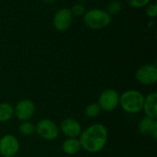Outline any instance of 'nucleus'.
Segmentation results:
<instances>
[{
    "instance_id": "obj_1",
    "label": "nucleus",
    "mask_w": 157,
    "mask_h": 157,
    "mask_svg": "<svg viewBox=\"0 0 157 157\" xmlns=\"http://www.w3.org/2000/svg\"><path fill=\"white\" fill-rule=\"evenodd\" d=\"M109 132L101 123H94L84 131L78 137L82 149L89 154H98L101 152L107 144Z\"/></svg>"
},
{
    "instance_id": "obj_2",
    "label": "nucleus",
    "mask_w": 157,
    "mask_h": 157,
    "mask_svg": "<svg viewBox=\"0 0 157 157\" xmlns=\"http://www.w3.org/2000/svg\"><path fill=\"white\" fill-rule=\"evenodd\" d=\"M144 96L136 89H129L120 95V105L121 109L130 114H137L143 110Z\"/></svg>"
},
{
    "instance_id": "obj_3",
    "label": "nucleus",
    "mask_w": 157,
    "mask_h": 157,
    "mask_svg": "<svg viewBox=\"0 0 157 157\" xmlns=\"http://www.w3.org/2000/svg\"><path fill=\"white\" fill-rule=\"evenodd\" d=\"M85 25L93 30H101L109 27L111 23V16L102 8H92L83 16Z\"/></svg>"
},
{
    "instance_id": "obj_4",
    "label": "nucleus",
    "mask_w": 157,
    "mask_h": 157,
    "mask_svg": "<svg viewBox=\"0 0 157 157\" xmlns=\"http://www.w3.org/2000/svg\"><path fill=\"white\" fill-rule=\"evenodd\" d=\"M35 132L42 140L52 142L59 137L60 129L53 121L50 119H41L35 125Z\"/></svg>"
},
{
    "instance_id": "obj_5",
    "label": "nucleus",
    "mask_w": 157,
    "mask_h": 157,
    "mask_svg": "<svg viewBox=\"0 0 157 157\" xmlns=\"http://www.w3.org/2000/svg\"><path fill=\"white\" fill-rule=\"evenodd\" d=\"M101 110L105 112H111L115 110L120 105V94L114 88H107L103 90L98 101Z\"/></svg>"
},
{
    "instance_id": "obj_6",
    "label": "nucleus",
    "mask_w": 157,
    "mask_h": 157,
    "mask_svg": "<svg viewBox=\"0 0 157 157\" xmlns=\"http://www.w3.org/2000/svg\"><path fill=\"white\" fill-rule=\"evenodd\" d=\"M135 78L143 86H153L157 82V66L155 63H146L139 67Z\"/></svg>"
},
{
    "instance_id": "obj_7",
    "label": "nucleus",
    "mask_w": 157,
    "mask_h": 157,
    "mask_svg": "<svg viewBox=\"0 0 157 157\" xmlns=\"http://www.w3.org/2000/svg\"><path fill=\"white\" fill-rule=\"evenodd\" d=\"M74 20V16L68 7L59 8L52 17V26L53 28L60 32L67 30Z\"/></svg>"
},
{
    "instance_id": "obj_8",
    "label": "nucleus",
    "mask_w": 157,
    "mask_h": 157,
    "mask_svg": "<svg viewBox=\"0 0 157 157\" xmlns=\"http://www.w3.org/2000/svg\"><path fill=\"white\" fill-rule=\"evenodd\" d=\"M35 104L28 98L19 100L14 107V116L21 122L29 121L35 114Z\"/></svg>"
},
{
    "instance_id": "obj_9",
    "label": "nucleus",
    "mask_w": 157,
    "mask_h": 157,
    "mask_svg": "<svg viewBox=\"0 0 157 157\" xmlns=\"http://www.w3.org/2000/svg\"><path fill=\"white\" fill-rule=\"evenodd\" d=\"M19 147V141L13 134H6L0 138V155L3 157L16 156Z\"/></svg>"
},
{
    "instance_id": "obj_10",
    "label": "nucleus",
    "mask_w": 157,
    "mask_h": 157,
    "mask_svg": "<svg viewBox=\"0 0 157 157\" xmlns=\"http://www.w3.org/2000/svg\"><path fill=\"white\" fill-rule=\"evenodd\" d=\"M59 129L66 138H78L82 132L80 123L73 118H66L62 121Z\"/></svg>"
},
{
    "instance_id": "obj_11",
    "label": "nucleus",
    "mask_w": 157,
    "mask_h": 157,
    "mask_svg": "<svg viewBox=\"0 0 157 157\" xmlns=\"http://www.w3.org/2000/svg\"><path fill=\"white\" fill-rule=\"evenodd\" d=\"M138 131L142 135L152 136L154 140L157 139V121L149 117L143 118L138 124Z\"/></svg>"
},
{
    "instance_id": "obj_12",
    "label": "nucleus",
    "mask_w": 157,
    "mask_h": 157,
    "mask_svg": "<svg viewBox=\"0 0 157 157\" xmlns=\"http://www.w3.org/2000/svg\"><path fill=\"white\" fill-rule=\"evenodd\" d=\"M143 110L146 117L151 119H157V93L152 92L144 97Z\"/></svg>"
},
{
    "instance_id": "obj_13",
    "label": "nucleus",
    "mask_w": 157,
    "mask_h": 157,
    "mask_svg": "<svg viewBox=\"0 0 157 157\" xmlns=\"http://www.w3.org/2000/svg\"><path fill=\"white\" fill-rule=\"evenodd\" d=\"M62 150L65 155H74L79 153L82 150V147L78 138H67L63 143Z\"/></svg>"
},
{
    "instance_id": "obj_14",
    "label": "nucleus",
    "mask_w": 157,
    "mask_h": 157,
    "mask_svg": "<svg viewBox=\"0 0 157 157\" xmlns=\"http://www.w3.org/2000/svg\"><path fill=\"white\" fill-rule=\"evenodd\" d=\"M14 117V107L8 102L0 103V123L9 121Z\"/></svg>"
},
{
    "instance_id": "obj_15",
    "label": "nucleus",
    "mask_w": 157,
    "mask_h": 157,
    "mask_svg": "<svg viewBox=\"0 0 157 157\" xmlns=\"http://www.w3.org/2000/svg\"><path fill=\"white\" fill-rule=\"evenodd\" d=\"M18 132L22 136L29 137L33 133H35V124H33L29 121H21L18 126Z\"/></svg>"
},
{
    "instance_id": "obj_16",
    "label": "nucleus",
    "mask_w": 157,
    "mask_h": 157,
    "mask_svg": "<svg viewBox=\"0 0 157 157\" xmlns=\"http://www.w3.org/2000/svg\"><path fill=\"white\" fill-rule=\"evenodd\" d=\"M122 10V3L119 0H110L107 6L106 11L109 16H116Z\"/></svg>"
},
{
    "instance_id": "obj_17",
    "label": "nucleus",
    "mask_w": 157,
    "mask_h": 157,
    "mask_svg": "<svg viewBox=\"0 0 157 157\" xmlns=\"http://www.w3.org/2000/svg\"><path fill=\"white\" fill-rule=\"evenodd\" d=\"M100 112H101V109L98 103H90L86 107V109H85L86 116L90 119L97 118L100 114Z\"/></svg>"
},
{
    "instance_id": "obj_18",
    "label": "nucleus",
    "mask_w": 157,
    "mask_h": 157,
    "mask_svg": "<svg viewBox=\"0 0 157 157\" xmlns=\"http://www.w3.org/2000/svg\"><path fill=\"white\" fill-rule=\"evenodd\" d=\"M72 14L74 17H83L84 14L86 13V6L82 3H76L75 4L72 8H70Z\"/></svg>"
},
{
    "instance_id": "obj_19",
    "label": "nucleus",
    "mask_w": 157,
    "mask_h": 157,
    "mask_svg": "<svg viewBox=\"0 0 157 157\" xmlns=\"http://www.w3.org/2000/svg\"><path fill=\"white\" fill-rule=\"evenodd\" d=\"M125 1L130 6L133 8H142V7H145L148 4H150L152 0H125Z\"/></svg>"
},
{
    "instance_id": "obj_20",
    "label": "nucleus",
    "mask_w": 157,
    "mask_h": 157,
    "mask_svg": "<svg viewBox=\"0 0 157 157\" xmlns=\"http://www.w3.org/2000/svg\"><path fill=\"white\" fill-rule=\"evenodd\" d=\"M145 14L149 18H155L157 16L156 3H150L145 6Z\"/></svg>"
},
{
    "instance_id": "obj_21",
    "label": "nucleus",
    "mask_w": 157,
    "mask_h": 157,
    "mask_svg": "<svg viewBox=\"0 0 157 157\" xmlns=\"http://www.w3.org/2000/svg\"><path fill=\"white\" fill-rule=\"evenodd\" d=\"M45 4H48V5H52V4H54L56 2V0H42Z\"/></svg>"
},
{
    "instance_id": "obj_22",
    "label": "nucleus",
    "mask_w": 157,
    "mask_h": 157,
    "mask_svg": "<svg viewBox=\"0 0 157 157\" xmlns=\"http://www.w3.org/2000/svg\"><path fill=\"white\" fill-rule=\"evenodd\" d=\"M77 1V3H82V4H84V3H86L87 0H76Z\"/></svg>"
}]
</instances>
